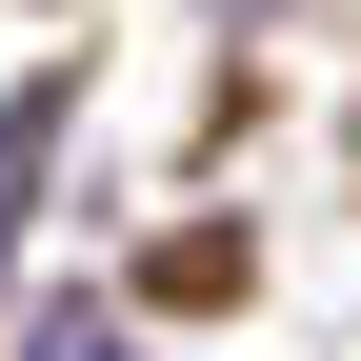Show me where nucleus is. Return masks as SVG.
Wrapping results in <instances>:
<instances>
[{
  "label": "nucleus",
  "instance_id": "obj_2",
  "mask_svg": "<svg viewBox=\"0 0 361 361\" xmlns=\"http://www.w3.org/2000/svg\"><path fill=\"white\" fill-rule=\"evenodd\" d=\"M20 361H141V341H121V322H80V301H61V322H40Z\"/></svg>",
  "mask_w": 361,
  "mask_h": 361
},
{
  "label": "nucleus",
  "instance_id": "obj_1",
  "mask_svg": "<svg viewBox=\"0 0 361 361\" xmlns=\"http://www.w3.org/2000/svg\"><path fill=\"white\" fill-rule=\"evenodd\" d=\"M40 161H61V80H20V101H0V261H20V201H40Z\"/></svg>",
  "mask_w": 361,
  "mask_h": 361
}]
</instances>
